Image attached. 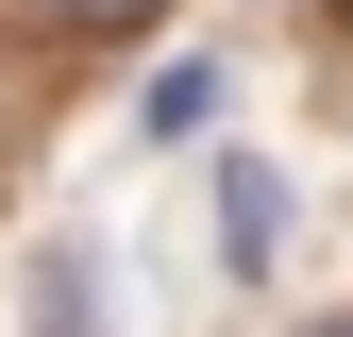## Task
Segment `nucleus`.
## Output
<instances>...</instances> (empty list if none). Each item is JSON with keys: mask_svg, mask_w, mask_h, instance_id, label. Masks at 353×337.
<instances>
[{"mask_svg": "<svg viewBox=\"0 0 353 337\" xmlns=\"http://www.w3.org/2000/svg\"><path fill=\"white\" fill-rule=\"evenodd\" d=\"M219 253H236V270L286 253V186H270V168H219Z\"/></svg>", "mask_w": 353, "mask_h": 337, "instance_id": "1", "label": "nucleus"}, {"mask_svg": "<svg viewBox=\"0 0 353 337\" xmlns=\"http://www.w3.org/2000/svg\"><path fill=\"white\" fill-rule=\"evenodd\" d=\"M202 118H219V68H202V51H168V84H135V135H152V152H185Z\"/></svg>", "mask_w": 353, "mask_h": 337, "instance_id": "2", "label": "nucleus"}, {"mask_svg": "<svg viewBox=\"0 0 353 337\" xmlns=\"http://www.w3.org/2000/svg\"><path fill=\"white\" fill-rule=\"evenodd\" d=\"M51 17H68V34H152L168 0H51Z\"/></svg>", "mask_w": 353, "mask_h": 337, "instance_id": "3", "label": "nucleus"}, {"mask_svg": "<svg viewBox=\"0 0 353 337\" xmlns=\"http://www.w3.org/2000/svg\"><path fill=\"white\" fill-rule=\"evenodd\" d=\"M320 337H353V320H320Z\"/></svg>", "mask_w": 353, "mask_h": 337, "instance_id": "4", "label": "nucleus"}]
</instances>
